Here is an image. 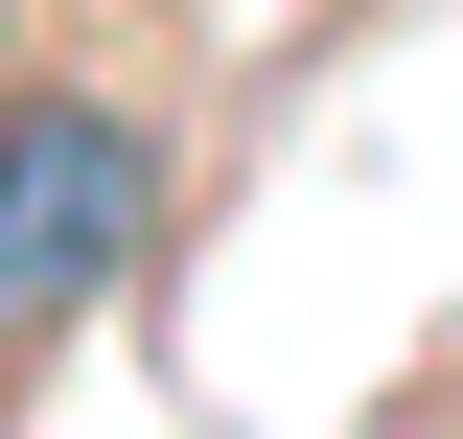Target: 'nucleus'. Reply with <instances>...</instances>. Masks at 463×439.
<instances>
[{
	"mask_svg": "<svg viewBox=\"0 0 463 439\" xmlns=\"http://www.w3.org/2000/svg\"><path fill=\"white\" fill-rule=\"evenodd\" d=\"M163 231V139L116 93H0V347H70Z\"/></svg>",
	"mask_w": 463,
	"mask_h": 439,
	"instance_id": "obj_1",
	"label": "nucleus"
}]
</instances>
